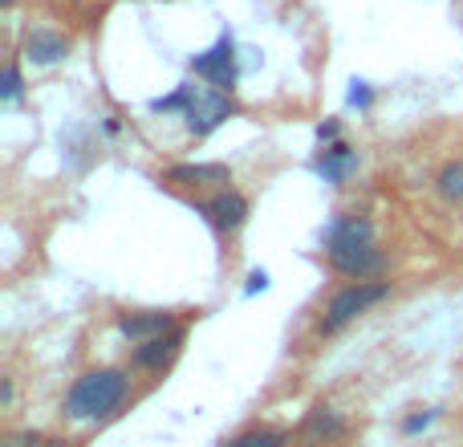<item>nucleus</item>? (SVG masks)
<instances>
[{"instance_id":"nucleus-1","label":"nucleus","mask_w":463,"mask_h":447,"mask_svg":"<svg viewBox=\"0 0 463 447\" xmlns=\"http://www.w3.org/2000/svg\"><path fill=\"white\" fill-rule=\"evenodd\" d=\"M130 378L114 366H98L86 370L81 378H73V386L61 399V415L73 423H98V419H110L114 411L127 403Z\"/></svg>"},{"instance_id":"nucleus-2","label":"nucleus","mask_w":463,"mask_h":447,"mask_svg":"<svg viewBox=\"0 0 463 447\" xmlns=\"http://www.w3.org/2000/svg\"><path fill=\"white\" fill-rule=\"evenodd\" d=\"M386 297H391V285H386V281H350V285H342L326 305L321 334H337V329H345L354 318H362V313L374 309V305L386 301Z\"/></svg>"},{"instance_id":"nucleus-3","label":"nucleus","mask_w":463,"mask_h":447,"mask_svg":"<svg viewBox=\"0 0 463 447\" xmlns=\"http://www.w3.org/2000/svg\"><path fill=\"white\" fill-rule=\"evenodd\" d=\"M192 73L208 81V90H220V94H232V90H236L240 70H236V41H232V33H224L208 53L192 57Z\"/></svg>"},{"instance_id":"nucleus-4","label":"nucleus","mask_w":463,"mask_h":447,"mask_svg":"<svg viewBox=\"0 0 463 447\" xmlns=\"http://www.w3.org/2000/svg\"><path fill=\"white\" fill-rule=\"evenodd\" d=\"M232 114H236V102H232V94L195 86V98H192V106H187L184 119H187V130H192L195 138H208L216 127H224Z\"/></svg>"},{"instance_id":"nucleus-5","label":"nucleus","mask_w":463,"mask_h":447,"mask_svg":"<svg viewBox=\"0 0 463 447\" xmlns=\"http://www.w3.org/2000/svg\"><path fill=\"white\" fill-rule=\"evenodd\" d=\"M171 329H179V321H175V313H167V309H135V313L127 309V313H118V334L130 338L135 346L155 342V338L171 334Z\"/></svg>"},{"instance_id":"nucleus-6","label":"nucleus","mask_w":463,"mask_h":447,"mask_svg":"<svg viewBox=\"0 0 463 447\" xmlns=\"http://www.w3.org/2000/svg\"><path fill=\"white\" fill-rule=\"evenodd\" d=\"M329 264H334L342 277H350V281H370V277H378V272L386 269V252L378 248V240H370V244L329 252Z\"/></svg>"},{"instance_id":"nucleus-7","label":"nucleus","mask_w":463,"mask_h":447,"mask_svg":"<svg viewBox=\"0 0 463 447\" xmlns=\"http://www.w3.org/2000/svg\"><path fill=\"white\" fill-rule=\"evenodd\" d=\"M195 208H200V216L220 232H236V228H244V220H248V200L240 192H232V187L216 192L212 200L195 204Z\"/></svg>"},{"instance_id":"nucleus-8","label":"nucleus","mask_w":463,"mask_h":447,"mask_svg":"<svg viewBox=\"0 0 463 447\" xmlns=\"http://www.w3.org/2000/svg\"><path fill=\"white\" fill-rule=\"evenodd\" d=\"M374 240V224L366 216H334V224L326 228V256L342 252V248H358Z\"/></svg>"},{"instance_id":"nucleus-9","label":"nucleus","mask_w":463,"mask_h":447,"mask_svg":"<svg viewBox=\"0 0 463 447\" xmlns=\"http://www.w3.org/2000/svg\"><path fill=\"white\" fill-rule=\"evenodd\" d=\"M301 443L305 447H317V443H334V440H342L345 435V419L337 415L334 407H326V403H321V407H313L309 415H305V423H301Z\"/></svg>"},{"instance_id":"nucleus-10","label":"nucleus","mask_w":463,"mask_h":447,"mask_svg":"<svg viewBox=\"0 0 463 447\" xmlns=\"http://www.w3.org/2000/svg\"><path fill=\"white\" fill-rule=\"evenodd\" d=\"M354 167H358V151L345 147V143H329L326 151L313 159V171H317L326 184H334V187H342L345 179L354 176Z\"/></svg>"},{"instance_id":"nucleus-11","label":"nucleus","mask_w":463,"mask_h":447,"mask_svg":"<svg viewBox=\"0 0 463 447\" xmlns=\"http://www.w3.org/2000/svg\"><path fill=\"white\" fill-rule=\"evenodd\" d=\"M65 53H70V41H65L61 33H53V29L24 33V57H29L33 65H57V62H65Z\"/></svg>"},{"instance_id":"nucleus-12","label":"nucleus","mask_w":463,"mask_h":447,"mask_svg":"<svg viewBox=\"0 0 463 447\" xmlns=\"http://www.w3.org/2000/svg\"><path fill=\"white\" fill-rule=\"evenodd\" d=\"M179 346H184V329H171V334L155 338V342H143L135 350V366L138 370H163L179 354Z\"/></svg>"},{"instance_id":"nucleus-13","label":"nucleus","mask_w":463,"mask_h":447,"mask_svg":"<svg viewBox=\"0 0 463 447\" xmlns=\"http://www.w3.org/2000/svg\"><path fill=\"white\" fill-rule=\"evenodd\" d=\"M167 184H228L232 171L224 167V163H179V167H171Z\"/></svg>"},{"instance_id":"nucleus-14","label":"nucleus","mask_w":463,"mask_h":447,"mask_svg":"<svg viewBox=\"0 0 463 447\" xmlns=\"http://www.w3.org/2000/svg\"><path fill=\"white\" fill-rule=\"evenodd\" d=\"M293 435L280 432V427H252V432H240L236 440L220 443V447H288Z\"/></svg>"},{"instance_id":"nucleus-15","label":"nucleus","mask_w":463,"mask_h":447,"mask_svg":"<svg viewBox=\"0 0 463 447\" xmlns=\"http://www.w3.org/2000/svg\"><path fill=\"white\" fill-rule=\"evenodd\" d=\"M435 187H439V195H443L448 204H463V159L443 163V167H439V179H435Z\"/></svg>"},{"instance_id":"nucleus-16","label":"nucleus","mask_w":463,"mask_h":447,"mask_svg":"<svg viewBox=\"0 0 463 447\" xmlns=\"http://www.w3.org/2000/svg\"><path fill=\"white\" fill-rule=\"evenodd\" d=\"M192 98H195V86H179L175 94H167V98H155L151 102V110L155 114H187V106H192Z\"/></svg>"},{"instance_id":"nucleus-17","label":"nucleus","mask_w":463,"mask_h":447,"mask_svg":"<svg viewBox=\"0 0 463 447\" xmlns=\"http://www.w3.org/2000/svg\"><path fill=\"white\" fill-rule=\"evenodd\" d=\"M0 98H5V102H16V98H21V65L16 62L5 65V86H0Z\"/></svg>"},{"instance_id":"nucleus-18","label":"nucleus","mask_w":463,"mask_h":447,"mask_svg":"<svg viewBox=\"0 0 463 447\" xmlns=\"http://www.w3.org/2000/svg\"><path fill=\"white\" fill-rule=\"evenodd\" d=\"M350 106H358V110H370L374 106V90H370V81H350Z\"/></svg>"},{"instance_id":"nucleus-19","label":"nucleus","mask_w":463,"mask_h":447,"mask_svg":"<svg viewBox=\"0 0 463 447\" xmlns=\"http://www.w3.org/2000/svg\"><path fill=\"white\" fill-rule=\"evenodd\" d=\"M431 419H435V411H415V415H407V419H402V435H419L427 423H431Z\"/></svg>"},{"instance_id":"nucleus-20","label":"nucleus","mask_w":463,"mask_h":447,"mask_svg":"<svg viewBox=\"0 0 463 447\" xmlns=\"http://www.w3.org/2000/svg\"><path fill=\"white\" fill-rule=\"evenodd\" d=\"M337 135H342V122H337V119H326V122L317 127V143H321V147L337 143Z\"/></svg>"},{"instance_id":"nucleus-21","label":"nucleus","mask_w":463,"mask_h":447,"mask_svg":"<svg viewBox=\"0 0 463 447\" xmlns=\"http://www.w3.org/2000/svg\"><path fill=\"white\" fill-rule=\"evenodd\" d=\"M264 289H269V272H264V269H256V272H252V277H248L244 293H248V297H252V293H264Z\"/></svg>"},{"instance_id":"nucleus-22","label":"nucleus","mask_w":463,"mask_h":447,"mask_svg":"<svg viewBox=\"0 0 463 447\" xmlns=\"http://www.w3.org/2000/svg\"><path fill=\"white\" fill-rule=\"evenodd\" d=\"M0 403H5V407H8V403H13V383H8V378H5V383H0Z\"/></svg>"},{"instance_id":"nucleus-23","label":"nucleus","mask_w":463,"mask_h":447,"mask_svg":"<svg viewBox=\"0 0 463 447\" xmlns=\"http://www.w3.org/2000/svg\"><path fill=\"white\" fill-rule=\"evenodd\" d=\"M0 5H5V8H8V5H13V0H0Z\"/></svg>"}]
</instances>
